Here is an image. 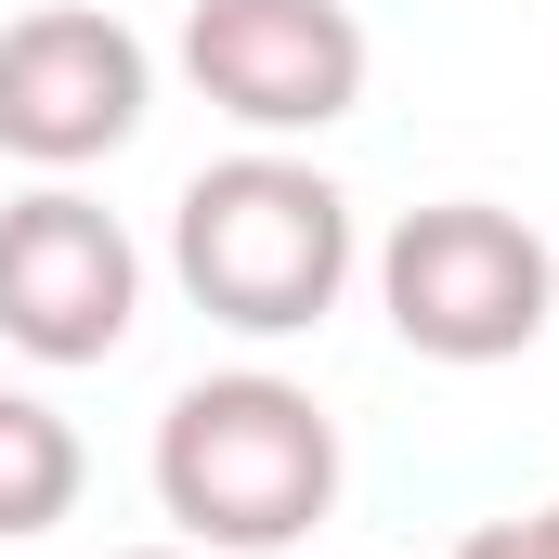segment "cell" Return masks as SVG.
<instances>
[{"mask_svg": "<svg viewBox=\"0 0 559 559\" xmlns=\"http://www.w3.org/2000/svg\"><path fill=\"white\" fill-rule=\"evenodd\" d=\"M455 559H559V495L547 508H508V521H468Z\"/></svg>", "mask_w": 559, "mask_h": 559, "instance_id": "obj_8", "label": "cell"}, {"mask_svg": "<svg viewBox=\"0 0 559 559\" xmlns=\"http://www.w3.org/2000/svg\"><path fill=\"white\" fill-rule=\"evenodd\" d=\"M365 261L352 235V195L299 156V143H248V156H209L182 195H169V274L209 325L235 338H312L338 312V286Z\"/></svg>", "mask_w": 559, "mask_h": 559, "instance_id": "obj_1", "label": "cell"}, {"mask_svg": "<svg viewBox=\"0 0 559 559\" xmlns=\"http://www.w3.org/2000/svg\"><path fill=\"white\" fill-rule=\"evenodd\" d=\"M79 481H92V455H79L66 404L0 391V547H39L52 521H79Z\"/></svg>", "mask_w": 559, "mask_h": 559, "instance_id": "obj_7", "label": "cell"}, {"mask_svg": "<svg viewBox=\"0 0 559 559\" xmlns=\"http://www.w3.org/2000/svg\"><path fill=\"white\" fill-rule=\"evenodd\" d=\"M143 468H156V508L182 521V547L286 559L338 508V417L299 378H274V365H222V378L169 391Z\"/></svg>", "mask_w": 559, "mask_h": 559, "instance_id": "obj_2", "label": "cell"}, {"mask_svg": "<svg viewBox=\"0 0 559 559\" xmlns=\"http://www.w3.org/2000/svg\"><path fill=\"white\" fill-rule=\"evenodd\" d=\"M143 325V248L131 222L79 182H26L0 209V338L52 378L105 365L118 338Z\"/></svg>", "mask_w": 559, "mask_h": 559, "instance_id": "obj_5", "label": "cell"}, {"mask_svg": "<svg viewBox=\"0 0 559 559\" xmlns=\"http://www.w3.org/2000/svg\"><path fill=\"white\" fill-rule=\"evenodd\" d=\"M156 105V52L105 0H26L0 13V156H26L39 182H79L92 156H118Z\"/></svg>", "mask_w": 559, "mask_h": 559, "instance_id": "obj_4", "label": "cell"}, {"mask_svg": "<svg viewBox=\"0 0 559 559\" xmlns=\"http://www.w3.org/2000/svg\"><path fill=\"white\" fill-rule=\"evenodd\" d=\"M378 312L417 365H455V378L521 365L559 312V248L495 195H429L378 235Z\"/></svg>", "mask_w": 559, "mask_h": 559, "instance_id": "obj_3", "label": "cell"}, {"mask_svg": "<svg viewBox=\"0 0 559 559\" xmlns=\"http://www.w3.org/2000/svg\"><path fill=\"white\" fill-rule=\"evenodd\" d=\"M182 79L248 143H312L365 105V13L352 0H195Z\"/></svg>", "mask_w": 559, "mask_h": 559, "instance_id": "obj_6", "label": "cell"}, {"mask_svg": "<svg viewBox=\"0 0 559 559\" xmlns=\"http://www.w3.org/2000/svg\"><path fill=\"white\" fill-rule=\"evenodd\" d=\"M118 559H209V547H118Z\"/></svg>", "mask_w": 559, "mask_h": 559, "instance_id": "obj_9", "label": "cell"}]
</instances>
